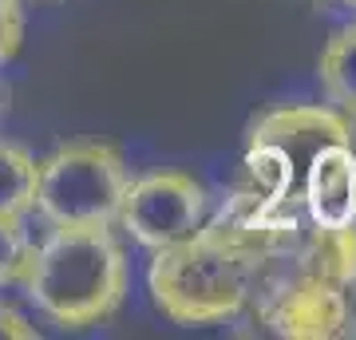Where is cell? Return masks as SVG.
I'll return each instance as SVG.
<instances>
[{"instance_id":"cell-4","label":"cell","mask_w":356,"mask_h":340,"mask_svg":"<svg viewBox=\"0 0 356 340\" xmlns=\"http://www.w3.org/2000/svg\"><path fill=\"white\" fill-rule=\"evenodd\" d=\"M131 166L111 143H64L40 163L36 210L48 226H99L119 214Z\"/></svg>"},{"instance_id":"cell-6","label":"cell","mask_w":356,"mask_h":340,"mask_svg":"<svg viewBox=\"0 0 356 340\" xmlns=\"http://www.w3.org/2000/svg\"><path fill=\"white\" fill-rule=\"evenodd\" d=\"M269 337L348 340L356 337V297L321 273H297L250 309Z\"/></svg>"},{"instance_id":"cell-13","label":"cell","mask_w":356,"mask_h":340,"mask_svg":"<svg viewBox=\"0 0 356 340\" xmlns=\"http://www.w3.org/2000/svg\"><path fill=\"white\" fill-rule=\"evenodd\" d=\"M337 4H356V0H337Z\"/></svg>"},{"instance_id":"cell-11","label":"cell","mask_w":356,"mask_h":340,"mask_svg":"<svg viewBox=\"0 0 356 340\" xmlns=\"http://www.w3.org/2000/svg\"><path fill=\"white\" fill-rule=\"evenodd\" d=\"M24 44V8L20 0H0V67L16 60Z\"/></svg>"},{"instance_id":"cell-12","label":"cell","mask_w":356,"mask_h":340,"mask_svg":"<svg viewBox=\"0 0 356 340\" xmlns=\"http://www.w3.org/2000/svg\"><path fill=\"white\" fill-rule=\"evenodd\" d=\"M0 340H36V328L28 325V316L4 301H0Z\"/></svg>"},{"instance_id":"cell-1","label":"cell","mask_w":356,"mask_h":340,"mask_svg":"<svg viewBox=\"0 0 356 340\" xmlns=\"http://www.w3.org/2000/svg\"><path fill=\"white\" fill-rule=\"evenodd\" d=\"M293 218L297 214L261 218L242 190H234V198L206 218L198 234L154 253L147 273L154 309L186 328L245 316L257 301L269 253Z\"/></svg>"},{"instance_id":"cell-5","label":"cell","mask_w":356,"mask_h":340,"mask_svg":"<svg viewBox=\"0 0 356 340\" xmlns=\"http://www.w3.org/2000/svg\"><path fill=\"white\" fill-rule=\"evenodd\" d=\"M210 218V194L186 170H151L131 178L115 222L151 253L170 250L202 229Z\"/></svg>"},{"instance_id":"cell-3","label":"cell","mask_w":356,"mask_h":340,"mask_svg":"<svg viewBox=\"0 0 356 340\" xmlns=\"http://www.w3.org/2000/svg\"><path fill=\"white\" fill-rule=\"evenodd\" d=\"M348 143L356 147V123L337 107L301 103V107H277L266 111L250 127L245 139V202L261 218L301 214V186H305L309 163L321 147Z\"/></svg>"},{"instance_id":"cell-2","label":"cell","mask_w":356,"mask_h":340,"mask_svg":"<svg viewBox=\"0 0 356 340\" xmlns=\"http://www.w3.org/2000/svg\"><path fill=\"white\" fill-rule=\"evenodd\" d=\"M24 293L60 328L107 325L127 301V253L111 222L99 226H51L32 250Z\"/></svg>"},{"instance_id":"cell-9","label":"cell","mask_w":356,"mask_h":340,"mask_svg":"<svg viewBox=\"0 0 356 340\" xmlns=\"http://www.w3.org/2000/svg\"><path fill=\"white\" fill-rule=\"evenodd\" d=\"M40 163L24 147L0 139V218H28L36 210Z\"/></svg>"},{"instance_id":"cell-8","label":"cell","mask_w":356,"mask_h":340,"mask_svg":"<svg viewBox=\"0 0 356 340\" xmlns=\"http://www.w3.org/2000/svg\"><path fill=\"white\" fill-rule=\"evenodd\" d=\"M321 83L329 91V103L348 119H356V24L341 28L321 51Z\"/></svg>"},{"instance_id":"cell-7","label":"cell","mask_w":356,"mask_h":340,"mask_svg":"<svg viewBox=\"0 0 356 340\" xmlns=\"http://www.w3.org/2000/svg\"><path fill=\"white\" fill-rule=\"evenodd\" d=\"M301 206L313 226L337 229L356 222V147L329 143L313 154L301 186Z\"/></svg>"},{"instance_id":"cell-10","label":"cell","mask_w":356,"mask_h":340,"mask_svg":"<svg viewBox=\"0 0 356 340\" xmlns=\"http://www.w3.org/2000/svg\"><path fill=\"white\" fill-rule=\"evenodd\" d=\"M32 238L24 229V218H0V289L16 285L32 261Z\"/></svg>"}]
</instances>
